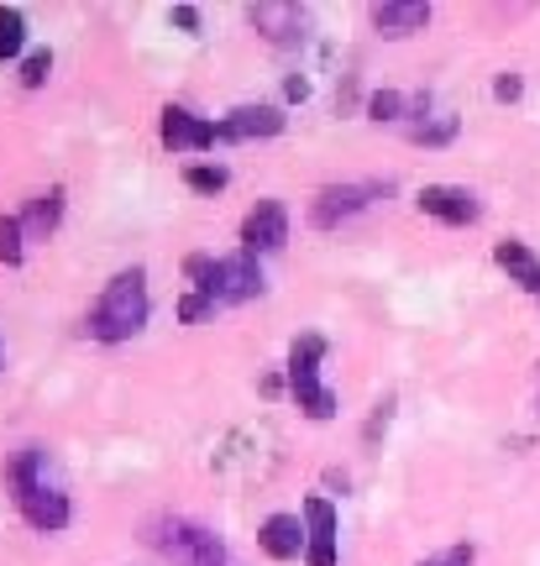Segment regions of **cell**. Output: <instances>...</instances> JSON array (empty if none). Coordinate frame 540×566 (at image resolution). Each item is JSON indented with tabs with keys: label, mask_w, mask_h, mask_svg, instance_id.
Instances as JSON below:
<instances>
[{
	"label": "cell",
	"mask_w": 540,
	"mask_h": 566,
	"mask_svg": "<svg viewBox=\"0 0 540 566\" xmlns=\"http://www.w3.org/2000/svg\"><path fill=\"white\" fill-rule=\"evenodd\" d=\"M48 74H53V59H48V48H42V53H32V59L21 63V84H27V90H38V84L48 80Z\"/></svg>",
	"instance_id": "obj_22"
},
{
	"label": "cell",
	"mask_w": 540,
	"mask_h": 566,
	"mask_svg": "<svg viewBox=\"0 0 540 566\" xmlns=\"http://www.w3.org/2000/svg\"><path fill=\"white\" fill-rule=\"evenodd\" d=\"M184 184H189V189H200V195H220V189H226V168H189Z\"/></svg>",
	"instance_id": "obj_20"
},
{
	"label": "cell",
	"mask_w": 540,
	"mask_h": 566,
	"mask_svg": "<svg viewBox=\"0 0 540 566\" xmlns=\"http://www.w3.org/2000/svg\"><path fill=\"white\" fill-rule=\"evenodd\" d=\"M399 111H404V95H394V90H378V95L367 101V116H373V122H394Z\"/></svg>",
	"instance_id": "obj_21"
},
{
	"label": "cell",
	"mask_w": 540,
	"mask_h": 566,
	"mask_svg": "<svg viewBox=\"0 0 540 566\" xmlns=\"http://www.w3.org/2000/svg\"><path fill=\"white\" fill-rule=\"evenodd\" d=\"M21 42H27V21H21V11H0V59H17Z\"/></svg>",
	"instance_id": "obj_17"
},
{
	"label": "cell",
	"mask_w": 540,
	"mask_h": 566,
	"mask_svg": "<svg viewBox=\"0 0 540 566\" xmlns=\"http://www.w3.org/2000/svg\"><path fill=\"white\" fill-rule=\"evenodd\" d=\"M142 325H147V273L126 268L105 283V294L90 310V336L95 342H132Z\"/></svg>",
	"instance_id": "obj_1"
},
{
	"label": "cell",
	"mask_w": 540,
	"mask_h": 566,
	"mask_svg": "<svg viewBox=\"0 0 540 566\" xmlns=\"http://www.w3.org/2000/svg\"><path fill=\"white\" fill-rule=\"evenodd\" d=\"M304 530H310L304 562L310 566H336V509L325 504V499H304Z\"/></svg>",
	"instance_id": "obj_10"
},
{
	"label": "cell",
	"mask_w": 540,
	"mask_h": 566,
	"mask_svg": "<svg viewBox=\"0 0 540 566\" xmlns=\"http://www.w3.org/2000/svg\"><path fill=\"white\" fill-rule=\"evenodd\" d=\"M279 132H283L279 105H237V111L216 126V142H252V137H279Z\"/></svg>",
	"instance_id": "obj_9"
},
{
	"label": "cell",
	"mask_w": 540,
	"mask_h": 566,
	"mask_svg": "<svg viewBox=\"0 0 540 566\" xmlns=\"http://www.w3.org/2000/svg\"><path fill=\"white\" fill-rule=\"evenodd\" d=\"M247 21H252V27H258L262 38L268 42H300L304 32V11L300 6H283V0H268V6H252V11H247Z\"/></svg>",
	"instance_id": "obj_14"
},
{
	"label": "cell",
	"mask_w": 540,
	"mask_h": 566,
	"mask_svg": "<svg viewBox=\"0 0 540 566\" xmlns=\"http://www.w3.org/2000/svg\"><path fill=\"white\" fill-rule=\"evenodd\" d=\"M17 509H21V520L32 530H42V535H53V530L69 525V493H59L53 483H32V488H21L17 493Z\"/></svg>",
	"instance_id": "obj_7"
},
{
	"label": "cell",
	"mask_w": 540,
	"mask_h": 566,
	"mask_svg": "<svg viewBox=\"0 0 540 566\" xmlns=\"http://www.w3.org/2000/svg\"><path fill=\"white\" fill-rule=\"evenodd\" d=\"M536 300H540V289H536Z\"/></svg>",
	"instance_id": "obj_27"
},
{
	"label": "cell",
	"mask_w": 540,
	"mask_h": 566,
	"mask_svg": "<svg viewBox=\"0 0 540 566\" xmlns=\"http://www.w3.org/2000/svg\"><path fill=\"white\" fill-rule=\"evenodd\" d=\"M289 242V210L279 200H258L247 210V221H241V247H247V258L252 252H279Z\"/></svg>",
	"instance_id": "obj_5"
},
{
	"label": "cell",
	"mask_w": 540,
	"mask_h": 566,
	"mask_svg": "<svg viewBox=\"0 0 540 566\" xmlns=\"http://www.w3.org/2000/svg\"><path fill=\"white\" fill-rule=\"evenodd\" d=\"M425 566H472V546H451L446 556H436V562H425Z\"/></svg>",
	"instance_id": "obj_24"
},
{
	"label": "cell",
	"mask_w": 540,
	"mask_h": 566,
	"mask_svg": "<svg viewBox=\"0 0 540 566\" xmlns=\"http://www.w3.org/2000/svg\"><path fill=\"white\" fill-rule=\"evenodd\" d=\"M378 195H388V184H331V189H321V195H315V205H310V226L331 231V226H341L346 216L367 210Z\"/></svg>",
	"instance_id": "obj_4"
},
{
	"label": "cell",
	"mask_w": 540,
	"mask_h": 566,
	"mask_svg": "<svg viewBox=\"0 0 540 566\" xmlns=\"http://www.w3.org/2000/svg\"><path fill=\"white\" fill-rule=\"evenodd\" d=\"M210 310H216V304L205 300V294H189V300L179 304V321H184V325H195V321H205Z\"/></svg>",
	"instance_id": "obj_23"
},
{
	"label": "cell",
	"mask_w": 540,
	"mask_h": 566,
	"mask_svg": "<svg viewBox=\"0 0 540 566\" xmlns=\"http://www.w3.org/2000/svg\"><path fill=\"white\" fill-rule=\"evenodd\" d=\"M321 357H325L321 336H300L294 352H289V388H294L300 409H310L315 420H331L336 415V394L321 388Z\"/></svg>",
	"instance_id": "obj_3"
},
{
	"label": "cell",
	"mask_w": 540,
	"mask_h": 566,
	"mask_svg": "<svg viewBox=\"0 0 540 566\" xmlns=\"http://www.w3.org/2000/svg\"><path fill=\"white\" fill-rule=\"evenodd\" d=\"M373 27H378L383 38L425 32V27H430V6H425V0H383V6H373Z\"/></svg>",
	"instance_id": "obj_13"
},
{
	"label": "cell",
	"mask_w": 540,
	"mask_h": 566,
	"mask_svg": "<svg viewBox=\"0 0 540 566\" xmlns=\"http://www.w3.org/2000/svg\"><path fill=\"white\" fill-rule=\"evenodd\" d=\"M63 221V189H48V195H38V200L27 205V216H21V231L32 237V242H42V237H53Z\"/></svg>",
	"instance_id": "obj_15"
},
{
	"label": "cell",
	"mask_w": 540,
	"mask_h": 566,
	"mask_svg": "<svg viewBox=\"0 0 540 566\" xmlns=\"http://www.w3.org/2000/svg\"><path fill=\"white\" fill-rule=\"evenodd\" d=\"M494 258H499V268L515 283H525V289H540V263H536V252H530L525 242H499V252H494Z\"/></svg>",
	"instance_id": "obj_16"
},
{
	"label": "cell",
	"mask_w": 540,
	"mask_h": 566,
	"mask_svg": "<svg viewBox=\"0 0 540 566\" xmlns=\"http://www.w3.org/2000/svg\"><path fill=\"white\" fill-rule=\"evenodd\" d=\"M494 95H499V101H520V74H499Z\"/></svg>",
	"instance_id": "obj_26"
},
{
	"label": "cell",
	"mask_w": 540,
	"mask_h": 566,
	"mask_svg": "<svg viewBox=\"0 0 540 566\" xmlns=\"http://www.w3.org/2000/svg\"><path fill=\"white\" fill-rule=\"evenodd\" d=\"M184 273L210 304H247L262 294V268L252 258H189Z\"/></svg>",
	"instance_id": "obj_2"
},
{
	"label": "cell",
	"mask_w": 540,
	"mask_h": 566,
	"mask_svg": "<svg viewBox=\"0 0 540 566\" xmlns=\"http://www.w3.org/2000/svg\"><path fill=\"white\" fill-rule=\"evenodd\" d=\"M174 27L179 32H200V11L195 6H174Z\"/></svg>",
	"instance_id": "obj_25"
},
{
	"label": "cell",
	"mask_w": 540,
	"mask_h": 566,
	"mask_svg": "<svg viewBox=\"0 0 540 566\" xmlns=\"http://www.w3.org/2000/svg\"><path fill=\"white\" fill-rule=\"evenodd\" d=\"M420 210L446 226H472L482 216L478 195H472V189H457V184H430V189H420Z\"/></svg>",
	"instance_id": "obj_8"
},
{
	"label": "cell",
	"mask_w": 540,
	"mask_h": 566,
	"mask_svg": "<svg viewBox=\"0 0 540 566\" xmlns=\"http://www.w3.org/2000/svg\"><path fill=\"white\" fill-rule=\"evenodd\" d=\"M163 142L174 147V153H200L216 142V122H205L195 111H184V105H168L163 111Z\"/></svg>",
	"instance_id": "obj_11"
},
{
	"label": "cell",
	"mask_w": 540,
	"mask_h": 566,
	"mask_svg": "<svg viewBox=\"0 0 540 566\" xmlns=\"http://www.w3.org/2000/svg\"><path fill=\"white\" fill-rule=\"evenodd\" d=\"M21 216H0V263L6 268H17L21 263Z\"/></svg>",
	"instance_id": "obj_18"
},
{
	"label": "cell",
	"mask_w": 540,
	"mask_h": 566,
	"mask_svg": "<svg viewBox=\"0 0 540 566\" xmlns=\"http://www.w3.org/2000/svg\"><path fill=\"white\" fill-rule=\"evenodd\" d=\"M409 137L425 142V147H440V142H451V137H457V116H440V122H430V126H415Z\"/></svg>",
	"instance_id": "obj_19"
},
{
	"label": "cell",
	"mask_w": 540,
	"mask_h": 566,
	"mask_svg": "<svg viewBox=\"0 0 540 566\" xmlns=\"http://www.w3.org/2000/svg\"><path fill=\"white\" fill-rule=\"evenodd\" d=\"M179 566H226V546L205 525H168V535L158 541Z\"/></svg>",
	"instance_id": "obj_6"
},
{
	"label": "cell",
	"mask_w": 540,
	"mask_h": 566,
	"mask_svg": "<svg viewBox=\"0 0 540 566\" xmlns=\"http://www.w3.org/2000/svg\"><path fill=\"white\" fill-rule=\"evenodd\" d=\"M258 541L273 562H294V556L310 546V530L300 525V514H273V520H262Z\"/></svg>",
	"instance_id": "obj_12"
}]
</instances>
